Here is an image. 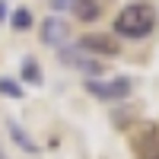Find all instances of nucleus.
<instances>
[{"mask_svg": "<svg viewBox=\"0 0 159 159\" xmlns=\"http://www.w3.org/2000/svg\"><path fill=\"white\" fill-rule=\"evenodd\" d=\"M156 29V7L147 3V0H137V3H127L121 13L115 16V32L121 38H130V42H140Z\"/></svg>", "mask_w": 159, "mask_h": 159, "instance_id": "1", "label": "nucleus"}, {"mask_svg": "<svg viewBox=\"0 0 159 159\" xmlns=\"http://www.w3.org/2000/svg\"><path fill=\"white\" fill-rule=\"evenodd\" d=\"M86 89L92 99L102 102H121L134 92V80L130 76H115V80H86Z\"/></svg>", "mask_w": 159, "mask_h": 159, "instance_id": "2", "label": "nucleus"}, {"mask_svg": "<svg viewBox=\"0 0 159 159\" xmlns=\"http://www.w3.org/2000/svg\"><path fill=\"white\" fill-rule=\"evenodd\" d=\"M51 10L54 13H70L80 22H96L102 16L99 0H51Z\"/></svg>", "mask_w": 159, "mask_h": 159, "instance_id": "3", "label": "nucleus"}, {"mask_svg": "<svg viewBox=\"0 0 159 159\" xmlns=\"http://www.w3.org/2000/svg\"><path fill=\"white\" fill-rule=\"evenodd\" d=\"M130 150L137 159H159V127L143 124L134 137H130Z\"/></svg>", "mask_w": 159, "mask_h": 159, "instance_id": "4", "label": "nucleus"}, {"mask_svg": "<svg viewBox=\"0 0 159 159\" xmlns=\"http://www.w3.org/2000/svg\"><path fill=\"white\" fill-rule=\"evenodd\" d=\"M76 48L86 51V54H92V57H115L118 51H121V45H118L111 35H96V32L92 35H80Z\"/></svg>", "mask_w": 159, "mask_h": 159, "instance_id": "5", "label": "nucleus"}, {"mask_svg": "<svg viewBox=\"0 0 159 159\" xmlns=\"http://www.w3.org/2000/svg\"><path fill=\"white\" fill-rule=\"evenodd\" d=\"M38 35H42V45L64 48V42L70 38V25H67V19H61V16H48L42 22V29H38Z\"/></svg>", "mask_w": 159, "mask_h": 159, "instance_id": "6", "label": "nucleus"}, {"mask_svg": "<svg viewBox=\"0 0 159 159\" xmlns=\"http://www.w3.org/2000/svg\"><path fill=\"white\" fill-rule=\"evenodd\" d=\"M61 57L67 61V67H76V70L89 73V80L102 73V64H99L96 57H92V54H86V51H80V48H61Z\"/></svg>", "mask_w": 159, "mask_h": 159, "instance_id": "7", "label": "nucleus"}, {"mask_svg": "<svg viewBox=\"0 0 159 159\" xmlns=\"http://www.w3.org/2000/svg\"><path fill=\"white\" fill-rule=\"evenodd\" d=\"M7 130H10V137H13V143H16L19 150H25V153H38V147L32 143V137L22 130L19 121H7Z\"/></svg>", "mask_w": 159, "mask_h": 159, "instance_id": "8", "label": "nucleus"}, {"mask_svg": "<svg viewBox=\"0 0 159 159\" xmlns=\"http://www.w3.org/2000/svg\"><path fill=\"white\" fill-rule=\"evenodd\" d=\"M22 80H29L32 86H42L45 76H42V67H38L35 57H22Z\"/></svg>", "mask_w": 159, "mask_h": 159, "instance_id": "9", "label": "nucleus"}, {"mask_svg": "<svg viewBox=\"0 0 159 159\" xmlns=\"http://www.w3.org/2000/svg\"><path fill=\"white\" fill-rule=\"evenodd\" d=\"M10 25H13V29H16V32H25V29H29V25H32V13L25 10V7L13 10V13H10Z\"/></svg>", "mask_w": 159, "mask_h": 159, "instance_id": "10", "label": "nucleus"}, {"mask_svg": "<svg viewBox=\"0 0 159 159\" xmlns=\"http://www.w3.org/2000/svg\"><path fill=\"white\" fill-rule=\"evenodd\" d=\"M0 96H7V99H22V96H25V89L16 83V80L0 76Z\"/></svg>", "mask_w": 159, "mask_h": 159, "instance_id": "11", "label": "nucleus"}, {"mask_svg": "<svg viewBox=\"0 0 159 159\" xmlns=\"http://www.w3.org/2000/svg\"><path fill=\"white\" fill-rule=\"evenodd\" d=\"M3 19H10V7H7V3H0V22H3Z\"/></svg>", "mask_w": 159, "mask_h": 159, "instance_id": "12", "label": "nucleus"}, {"mask_svg": "<svg viewBox=\"0 0 159 159\" xmlns=\"http://www.w3.org/2000/svg\"><path fill=\"white\" fill-rule=\"evenodd\" d=\"M0 159H7V153H3V147H0Z\"/></svg>", "mask_w": 159, "mask_h": 159, "instance_id": "13", "label": "nucleus"}]
</instances>
